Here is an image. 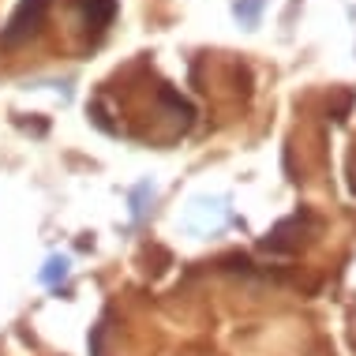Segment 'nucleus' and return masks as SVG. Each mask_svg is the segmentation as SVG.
Masks as SVG:
<instances>
[{
  "label": "nucleus",
  "instance_id": "1",
  "mask_svg": "<svg viewBox=\"0 0 356 356\" xmlns=\"http://www.w3.org/2000/svg\"><path fill=\"white\" fill-rule=\"evenodd\" d=\"M45 8H49V0H23L19 12L12 15V23H8V31H4V42H19L26 31H34V26L42 23Z\"/></svg>",
  "mask_w": 356,
  "mask_h": 356
},
{
  "label": "nucleus",
  "instance_id": "3",
  "mask_svg": "<svg viewBox=\"0 0 356 356\" xmlns=\"http://www.w3.org/2000/svg\"><path fill=\"white\" fill-rule=\"evenodd\" d=\"M68 277V259H49V270H42V282L45 285H56Z\"/></svg>",
  "mask_w": 356,
  "mask_h": 356
},
{
  "label": "nucleus",
  "instance_id": "2",
  "mask_svg": "<svg viewBox=\"0 0 356 356\" xmlns=\"http://www.w3.org/2000/svg\"><path fill=\"white\" fill-rule=\"evenodd\" d=\"M83 12H86V23L94 26V31H105V23L113 19L117 12V0H79Z\"/></svg>",
  "mask_w": 356,
  "mask_h": 356
}]
</instances>
